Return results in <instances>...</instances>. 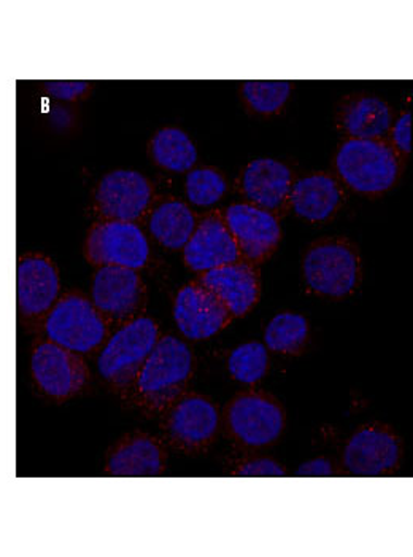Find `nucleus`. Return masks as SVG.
Returning <instances> with one entry per match:
<instances>
[{
  "mask_svg": "<svg viewBox=\"0 0 413 557\" xmlns=\"http://www.w3.org/2000/svg\"><path fill=\"white\" fill-rule=\"evenodd\" d=\"M227 185L220 172L202 168L186 175V195L196 206H212L225 195Z\"/></svg>",
  "mask_w": 413,
  "mask_h": 557,
  "instance_id": "27",
  "label": "nucleus"
},
{
  "mask_svg": "<svg viewBox=\"0 0 413 557\" xmlns=\"http://www.w3.org/2000/svg\"><path fill=\"white\" fill-rule=\"evenodd\" d=\"M240 478H284L287 476L284 467L271 459L251 460L246 466L240 467L236 472Z\"/></svg>",
  "mask_w": 413,
  "mask_h": 557,
  "instance_id": "28",
  "label": "nucleus"
},
{
  "mask_svg": "<svg viewBox=\"0 0 413 557\" xmlns=\"http://www.w3.org/2000/svg\"><path fill=\"white\" fill-rule=\"evenodd\" d=\"M336 164L343 181L360 194H381L398 178V158L380 140H347L337 153Z\"/></svg>",
  "mask_w": 413,
  "mask_h": 557,
  "instance_id": "2",
  "label": "nucleus"
},
{
  "mask_svg": "<svg viewBox=\"0 0 413 557\" xmlns=\"http://www.w3.org/2000/svg\"><path fill=\"white\" fill-rule=\"evenodd\" d=\"M267 364V347L256 342L236 347L227 360L230 376L243 384H254L263 380Z\"/></svg>",
  "mask_w": 413,
  "mask_h": 557,
  "instance_id": "25",
  "label": "nucleus"
},
{
  "mask_svg": "<svg viewBox=\"0 0 413 557\" xmlns=\"http://www.w3.org/2000/svg\"><path fill=\"white\" fill-rule=\"evenodd\" d=\"M143 284L136 270L102 267L92 284V305L107 318L124 319L139 309Z\"/></svg>",
  "mask_w": 413,
  "mask_h": 557,
  "instance_id": "13",
  "label": "nucleus"
},
{
  "mask_svg": "<svg viewBox=\"0 0 413 557\" xmlns=\"http://www.w3.org/2000/svg\"><path fill=\"white\" fill-rule=\"evenodd\" d=\"M218 430V412L202 397H186L178 401L167 418V433L184 448H199L212 442Z\"/></svg>",
  "mask_w": 413,
  "mask_h": 557,
  "instance_id": "17",
  "label": "nucleus"
},
{
  "mask_svg": "<svg viewBox=\"0 0 413 557\" xmlns=\"http://www.w3.org/2000/svg\"><path fill=\"white\" fill-rule=\"evenodd\" d=\"M291 171L287 164L271 158L251 161L243 172L242 187L247 198L263 209H277L291 191Z\"/></svg>",
  "mask_w": 413,
  "mask_h": 557,
  "instance_id": "19",
  "label": "nucleus"
},
{
  "mask_svg": "<svg viewBox=\"0 0 413 557\" xmlns=\"http://www.w3.org/2000/svg\"><path fill=\"white\" fill-rule=\"evenodd\" d=\"M229 309L201 284L186 285L175 298L174 318L186 338H212L230 321Z\"/></svg>",
  "mask_w": 413,
  "mask_h": 557,
  "instance_id": "10",
  "label": "nucleus"
},
{
  "mask_svg": "<svg viewBox=\"0 0 413 557\" xmlns=\"http://www.w3.org/2000/svg\"><path fill=\"white\" fill-rule=\"evenodd\" d=\"M230 432L243 445L261 448L271 445L281 435L285 414L274 398L263 394L240 395L227 412Z\"/></svg>",
  "mask_w": 413,
  "mask_h": 557,
  "instance_id": "7",
  "label": "nucleus"
},
{
  "mask_svg": "<svg viewBox=\"0 0 413 557\" xmlns=\"http://www.w3.org/2000/svg\"><path fill=\"white\" fill-rule=\"evenodd\" d=\"M225 219L237 247L250 260L266 257L280 240V225L266 209L251 205H234L227 209Z\"/></svg>",
  "mask_w": 413,
  "mask_h": 557,
  "instance_id": "12",
  "label": "nucleus"
},
{
  "mask_svg": "<svg viewBox=\"0 0 413 557\" xmlns=\"http://www.w3.org/2000/svg\"><path fill=\"white\" fill-rule=\"evenodd\" d=\"M157 322L150 318H136L110 338L98 359L103 380L115 386L134 383L145 360L158 343Z\"/></svg>",
  "mask_w": 413,
  "mask_h": 557,
  "instance_id": "3",
  "label": "nucleus"
},
{
  "mask_svg": "<svg viewBox=\"0 0 413 557\" xmlns=\"http://www.w3.org/2000/svg\"><path fill=\"white\" fill-rule=\"evenodd\" d=\"M153 188L145 175L118 170L102 178L96 190V208L107 220L134 222L147 211Z\"/></svg>",
  "mask_w": 413,
  "mask_h": 557,
  "instance_id": "9",
  "label": "nucleus"
},
{
  "mask_svg": "<svg viewBox=\"0 0 413 557\" xmlns=\"http://www.w3.org/2000/svg\"><path fill=\"white\" fill-rule=\"evenodd\" d=\"M18 309L26 318L50 311L60 294V276L50 258L29 253L18 261Z\"/></svg>",
  "mask_w": 413,
  "mask_h": 557,
  "instance_id": "14",
  "label": "nucleus"
},
{
  "mask_svg": "<svg viewBox=\"0 0 413 557\" xmlns=\"http://www.w3.org/2000/svg\"><path fill=\"white\" fill-rule=\"evenodd\" d=\"M30 368L41 391L54 398H68L78 394L88 381L85 360L77 352L51 342L36 347Z\"/></svg>",
  "mask_w": 413,
  "mask_h": 557,
  "instance_id": "8",
  "label": "nucleus"
},
{
  "mask_svg": "<svg viewBox=\"0 0 413 557\" xmlns=\"http://www.w3.org/2000/svg\"><path fill=\"white\" fill-rule=\"evenodd\" d=\"M48 92L54 98L61 99V101H74V99L80 98L88 91V82L82 81H58V82H45Z\"/></svg>",
  "mask_w": 413,
  "mask_h": 557,
  "instance_id": "29",
  "label": "nucleus"
},
{
  "mask_svg": "<svg viewBox=\"0 0 413 557\" xmlns=\"http://www.w3.org/2000/svg\"><path fill=\"white\" fill-rule=\"evenodd\" d=\"M401 457V445L381 428L358 430L343 450V463L354 476L374 478L391 472Z\"/></svg>",
  "mask_w": 413,
  "mask_h": 557,
  "instance_id": "11",
  "label": "nucleus"
},
{
  "mask_svg": "<svg viewBox=\"0 0 413 557\" xmlns=\"http://www.w3.org/2000/svg\"><path fill=\"white\" fill-rule=\"evenodd\" d=\"M163 446L153 436L130 435L118 443L107 462V473L116 478L160 476L164 470Z\"/></svg>",
  "mask_w": 413,
  "mask_h": 557,
  "instance_id": "18",
  "label": "nucleus"
},
{
  "mask_svg": "<svg viewBox=\"0 0 413 557\" xmlns=\"http://www.w3.org/2000/svg\"><path fill=\"white\" fill-rule=\"evenodd\" d=\"M391 126V112L378 98H363L354 102L346 115V128L354 139H374Z\"/></svg>",
  "mask_w": 413,
  "mask_h": 557,
  "instance_id": "23",
  "label": "nucleus"
},
{
  "mask_svg": "<svg viewBox=\"0 0 413 557\" xmlns=\"http://www.w3.org/2000/svg\"><path fill=\"white\" fill-rule=\"evenodd\" d=\"M107 332L101 312L80 295L61 298L45 322V333L51 343L77 354H88L101 346Z\"/></svg>",
  "mask_w": 413,
  "mask_h": 557,
  "instance_id": "4",
  "label": "nucleus"
},
{
  "mask_svg": "<svg viewBox=\"0 0 413 557\" xmlns=\"http://www.w3.org/2000/svg\"><path fill=\"white\" fill-rule=\"evenodd\" d=\"M333 463H330L328 459H323V457L309 460V462L302 463V466H299V469L296 470V476L299 478H329L333 476Z\"/></svg>",
  "mask_w": 413,
  "mask_h": 557,
  "instance_id": "31",
  "label": "nucleus"
},
{
  "mask_svg": "<svg viewBox=\"0 0 413 557\" xmlns=\"http://www.w3.org/2000/svg\"><path fill=\"white\" fill-rule=\"evenodd\" d=\"M339 185L325 174L309 175L296 182L289 191V201L296 214L309 222H323L336 212L340 205Z\"/></svg>",
  "mask_w": 413,
  "mask_h": 557,
  "instance_id": "20",
  "label": "nucleus"
},
{
  "mask_svg": "<svg viewBox=\"0 0 413 557\" xmlns=\"http://www.w3.org/2000/svg\"><path fill=\"white\" fill-rule=\"evenodd\" d=\"M356 253L342 243H323L312 247L304 260V276L316 294L340 298L349 295L358 282Z\"/></svg>",
  "mask_w": 413,
  "mask_h": 557,
  "instance_id": "6",
  "label": "nucleus"
},
{
  "mask_svg": "<svg viewBox=\"0 0 413 557\" xmlns=\"http://www.w3.org/2000/svg\"><path fill=\"white\" fill-rule=\"evenodd\" d=\"M150 246L142 230L133 222L107 220L98 223L86 240V257L96 267L140 270L147 264Z\"/></svg>",
  "mask_w": 413,
  "mask_h": 557,
  "instance_id": "5",
  "label": "nucleus"
},
{
  "mask_svg": "<svg viewBox=\"0 0 413 557\" xmlns=\"http://www.w3.org/2000/svg\"><path fill=\"white\" fill-rule=\"evenodd\" d=\"M242 92L251 109L260 113H274L288 101L291 84L287 81H248L243 84Z\"/></svg>",
  "mask_w": 413,
  "mask_h": 557,
  "instance_id": "26",
  "label": "nucleus"
},
{
  "mask_svg": "<svg viewBox=\"0 0 413 557\" xmlns=\"http://www.w3.org/2000/svg\"><path fill=\"white\" fill-rule=\"evenodd\" d=\"M184 256L186 264L192 271H209L236 263L240 250L225 220L218 215H210L189 237Z\"/></svg>",
  "mask_w": 413,
  "mask_h": 557,
  "instance_id": "15",
  "label": "nucleus"
},
{
  "mask_svg": "<svg viewBox=\"0 0 413 557\" xmlns=\"http://www.w3.org/2000/svg\"><path fill=\"white\" fill-rule=\"evenodd\" d=\"M191 349L175 336L158 339L134 380V400L145 409L160 411L174 404L191 376Z\"/></svg>",
  "mask_w": 413,
  "mask_h": 557,
  "instance_id": "1",
  "label": "nucleus"
},
{
  "mask_svg": "<svg viewBox=\"0 0 413 557\" xmlns=\"http://www.w3.org/2000/svg\"><path fill=\"white\" fill-rule=\"evenodd\" d=\"M308 336V319L301 314L284 312L268 322L264 332V343L274 352L296 354L304 347Z\"/></svg>",
  "mask_w": 413,
  "mask_h": 557,
  "instance_id": "24",
  "label": "nucleus"
},
{
  "mask_svg": "<svg viewBox=\"0 0 413 557\" xmlns=\"http://www.w3.org/2000/svg\"><path fill=\"white\" fill-rule=\"evenodd\" d=\"M195 230V215L182 201L163 202L150 219L151 235L158 243L172 250L185 247Z\"/></svg>",
  "mask_w": 413,
  "mask_h": 557,
  "instance_id": "21",
  "label": "nucleus"
},
{
  "mask_svg": "<svg viewBox=\"0 0 413 557\" xmlns=\"http://www.w3.org/2000/svg\"><path fill=\"white\" fill-rule=\"evenodd\" d=\"M154 163L172 172L191 171L198 160V150L188 134L178 128L158 131L151 140Z\"/></svg>",
  "mask_w": 413,
  "mask_h": 557,
  "instance_id": "22",
  "label": "nucleus"
},
{
  "mask_svg": "<svg viewBox=\"0 0 413 557\" xmlns=\"http://www.w3.org/2000/svg\"><path fill=\"white\" fill-rule=\"evenodd\" d=\"M392 139H395L396 147L404 153L412 151V113H404L401 119L396 123L395 131H392Z\"/></svg>",
  "mask_w": 413,
  "mask_h": 557,
  "instance_id": "30",
  "label": "nucleus"
},
{
  "mask_svg": "<svg viewBox=\"0 0 413 557\" xmlns=\"http://www.w3.org/2000/svg\"><path fill=\"white\" fill-rule=\"evenodd\" d=\"M199 284L212 292L236 318L246 314L260 295V282L253 268L237 261L205 271Z\"/></svg>",
  "mask_w": 413,
  "mask_h": 557,
  "instance_id": "16",
  "label": "nucleus"
}]
</instances>
